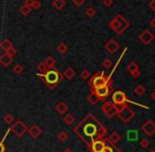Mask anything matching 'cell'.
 I'll return each mask as SVG.
<instances>
[{
	"label": "cell",
	"instance_id": "1",
	"mask_svg": "<svg viewBox=\"0 0 155 152\" xmlns=\"http://www.w3.org/2000/svg\"><path fill=\"white\" fill-rule=\"evenodd\" d=\"M73 133L89 148L96 139L106 137L107 128L94 114L88 113L73 128Z\"/></svg>",
	"mask_w": 155,
	"mask_h": 152
},
{
	"label": "cell",
	"instance_id": "2",
	"mask_svg": "<svg viewBox=\"0 0 155 152\" xmlns=\"http://www.w3.org/2000/svg\"><path fill=\"white\" fill-rule=\"evenodd\" d=\"M37 77L41 78L44 82V84L48 87L49 89H54L63 82V74L55 68H50L49 70L46 73H39V74L36 75Z\"/></svg>",
	"mask_w": 155,
	"mask_h": 152
},
{
	"label": "cell",
	"instance_id": "3",
	"mask_svg": "<svg viewBox=\"0 0 155 152\" xmlns=\"http://www.w3.org/2000/svg\"><path fill=\"white\" fill-rule=\"evenodd\" d=\"M112 74L113 73H110V75H105L103 71L97 72L94 76H91L88 79V85L91 87V89L94 90V89L99 88V87L104 86V85L110 82H112Z\"/></svg>",
	"mask_w": 155,
	"mask_h": 152
},
{
	"label": "cell",
	"instance_id": "4",
	"mask_svg": "<svg viewBox=\"0 0 155 152\" xmlns=\"http://www.w3.org/2000/svg\"><path fill=\"white\" fill-rule=\"evenodd\" d=\"M117 111V115L120 118V120L123 124L131 122L135 116V111L130 107L127 104H122V105H115Z\"/></svg>",
	"mask_w": 155,
	"mask_h": 152
},
{
	"label": "cell",
	"instance_id": "5",
	"mask_svg": "<svg viewBox=\"0 0 155 152\" xmlns=\"http://www.w3.org/2000/svg\"><path fill=\"white\" fill-rule=\"evenodd\" d=\"M113 82H108V84L104 85V86H101L99 88H96L94 90H91V92H94L96 94V96L98 97L100 101H105L106 98L110 95L113 91V86H112Z\"/></svg>",
	"mask_w": 155,
	"mask_h": 152
},
{
	"label": "cell",
	"instance_id": "6",
	"mask_svg": "<svg viewBox=\"0 0 155 152\" xmlns=\"http://www.w3.org/2000/svg\"><path fill=\"white\" fill-rule=\"evenodd\" d=\"M10 129L17 137H21L28 131V127L21 119H18L15 123H13V125H12V127Z\"/></svg>",
	"mask_w": 155,
	"mask_h": 152
},
{
	"label": "cell",
	"instance_id": "7",
	"mask_svg": "<svg viewBox=\"0 0 155 152\" xmlns=\"http://www.w3.org/2000/svg\"><path fill=\"white\" fill-rule=\"evenodd\" d=\"M112 103L114 105H122V104L133 103V101H131L127 98V96L123 91H115L112 95Z\"/></svg>",
	"mask_w": 155,
	"mask_h": 152
},
{
	"label": "cell",
	"instance_id": "8",
	"mask_svg": "<svg viewBox=\"0 0 155 152\" xmlns=\"http://www.w3.org/2000/svg\"><path fill=\"white\" fill-rule=\"evenodd\" d=\"M101 110L103 114H105V116H107L108 118H113L115 115H117L116 108H115V105L112 101H104L101 107Z\"/></svg>",
	"mask_w": 155,
	"mask_h": 152
},
{
	"label": "cell",
	"instance_id": "9",
	"mask_svg": "<svg viewBox=\"0 0 155 152\" xmlns=\"http://www.w3.org/2000/svg\"><path fill=\"white\" fill-rule=\"evenodd\" d=\"M106 145H107V139L104 137L101 139H96L88 149H91V152H102Z\"/></svg>",
	"mask_w": 155,
	"mask_h": 152
},
{
	"label": "cell",
	"instance_id": "10",
	"mask_svg": "<svg viewBox=\"0 0 155 152\" xmlns=\"http://www.w3.org/2000/svg\"><path fill=\"white\" fill-rule=\"evenodd\" d=\"M138 39H139V40L141 41L143 45H150L153 40H154V34H153V33L151 32V31H149V30H143L139 34Z\"/></svg>",
	"mask_w": 155,
	"mask_h": 152
},
{
	"label": "cell",
	"instance_id": "11",
	"mask_svg": "<svg viewBox=\"0 0 155 152\" xmlns=\"http://www.w3.org/2000/svg\"><path fill=\"white\" fill-rule=\"evenodd\" d=\"M141 130L148 136H153L155 134V123L153 120L149 119L141 126Z\"/></svg>",
	"mask_w": 155,
	"mask_h": 152
},
{
	"label": "cell",
	"instance_id": "12",
	"mask_svg": "<svg viewBox=\"0 0 155 152\" xmlns=\"http://www.w3.org/2000/svg\"><path fill=\"white\" fill-rule=\"evenodd\" d=\"M104 48H105V50L107 51L108 54H114L119 50L120 45H119V42H117L115 39H110V40L105 43Z\"/></svg>",
	"mask_w": 155,
	"mask_h": 152
},
{
	"label": "cell",
	"instance_id": "13",
	"mask_svg": "<svg viewBox=\"0 0 155 152\" xmlns=\"http://www.w3.org/2000/svg\"><path fill=\"white\" fill-rule=\"evenodd\" d=\"M127 71H129L130 74L133 76L134 78H137L139 77L140 75V70H139V67L137 66V64H136L135 61H131L129 64H127Z\"/></svg>",
	"mask_w": 155,
	"mask_h": 152
},
{
	"label": "cell",
	"instance_id": "14",
	"mask_svg": "<svg viewBox=\"0 0 155 152\" xmlns=\"http://www.w3.org/2000/svg\"><path fill=\"white\" fill-rule=\"evenodd\" d=\"M28 132L33 138H37V137L43 133V130H41V127L37 126V125H32V126L28 129Z\"/></svg>",
	"mask_w": 155,
	"mask_h": 152
},
{
	"label": "cell",
	"instance_id": "15",
	"mask_svg": "<svg viewBox=\"0 0 155 152\" xmlns=\"http://www.w3.org/2000/svg\"><path fill=\"white\" fill-rule=\"evenodd\" d=\"M12 62H13V57L10 56L9 54H7L5 52L0 56V64H1V66L7 68V67H9Z\"/></svg>",
	"mask_w": 155,
	"mask_h": 152
},
{
	"label": "cell",
	"instance_id": "16",
	"mask_svg": "<svg viewBox=\"0 0 155 152\" xmlns=\"http://www.w3.org/2000/svg\"><path fill=\"white\" fill-rule=\"evenodd\" d=\"M129 26H130L129 21H127V20L125 19L123 16H121V17H120V26H119L118 30L116 31V33L118 35H121L127 28H129Z\"/></svg>",
	"mask_w": 155,
	"mask_h": 152
},
{
	"label": "cell",
	"instance_id": "17",
	"mask_svg": "<svg viewBox=\"0 0 155 152\" xmlns=\"http://www.w3.org/2000/svg\"><path fill=\"white\" fill-rule=\"evenodd\" d=\"M120 17H121V15L120 14H118V15H116V17H115L114 19L110 20V23H108L110 28L112 29L113 31H115V32L118 30L119 26H120Z\"/></svg>",
	"mask_w": 155,
	"mask_h": 152
},
{
	"label": "cell",
	"instance_id": "18",
	"mask_svg": "<svg viewBox=\"0 0 155 152\" xmlns=\"http://www.w3.org/2000/svg\"><path fill=\"white\" fill-rule=\"evenodd\" d=\"M54 109H55V111L58 112V113L65 114L67 111H68V105H67L66 103H64V101H60V103L55 106Z\"/></svg>",
	"mask_w": 155,
	"mask_h": 152
},
{
	"label": "cell",
	"instance_id": "19",
	"mask_svg": "<svg viewBox=\"0 0 155 152\" xmlns=\"http://www.w3.org/2000/svg\"><path fill=\"white\" fill-rule=\"evenodd\" d=\"M107 137V139L110 141L112 144H117L119 141L121 139V135L119 134L118 132H116V131H114V132H112L110 133L108 136H106Z\"/></svg>",
	"mask_w": 155,
	"mask_h": 152
},
{
	"label": "cell",
	"instance_id": "20",
	"mask_svg": "<svg viewBox=\"0 0 155 152\" xmlns=\"http://www.w3.org/2000/svg\"><path fill=\"white\" fill-rule=\"evenodd\" d=\"M0 48L3 50V51L7 52L8 50H10L11 48H13V45H12V42L9 40L8 38L3 39L2 41H1V43H0Z\"/></svg>",
	"mask_w": 155,
	"mask_h": 152
},
{
	"label": "cell",
	"instance_id": "21",
	"mask_svg": "<svg viewBox=\"0 0 155 152\" xmlns=\"http://www.w3.org/2000/svg\"><path fill=\"white\" fill-rule=\"evenodd\" d=\"M127 141H134L138 138V133L136 130H127Z\"/></svg>",
	"mask_w": 155,
	"mask_h": 152
},
{
	"label": "cell",
	"instance_id": "22",
	"mask_svg": "<svg viewBox=\"0 0 155 152\" xmlns=\"http://www.w3.org/2000/svg\"><path fill=\"white\" fill-rule=\"evenodd\" d=\"M134 93H135L137 96H142V95L146 93V88L142 85H137V86L134 88Z\"/></svg>",
	"mask_w": 155,
	"mask_h": 152
},
{
	"label": "cell",
	"instance_id": "23",
	"mask_svg": "<svg viewBox=\"0 0 155 152\" xmlns=\"http://www.w3.org/2000/svg\"><path fill=\"white\" fill-rule=\"evenodd\" d=\"M63 75H64V77H66L67 79H72L75 76V72L72 68H67Z\"/></svg>",
	"mask_w": 155,
	"mask_h": 152
},
{
	"label": "cell",
	"instance_id": "24",
	"mask_svg": "<svg viewBox=\"0 0 155 152\" xmlns=\"http://www.w3.org/2000/svg\"><path fill=\"white\" fill-rule=\"evenodd\" d=\"M63 119H64V123L66 125H68V126H71V125L73 124V123H74V116L72 115V114L71 113H68V114H66V115L64 116V118H63Z\"/></svg>",
	"mask_w": 155,
	"mask_h": 152
},
{
	"label": "cell",
	"instance_id": "25",
	"mask_svg": "<svg viewBox=\"0 0 155 152\" xmlns=\"http://www.w3.org/2000/svg\"><path fill=\"white\" fill-rule=\"evenodd\" d=\"M56 51H58L60 54H66V52L68 51V45L64 42L58 43V47H56Z\"/></svg>",
	"mask_w": 155,
	"mask_h": 152
},
{
	"label": "cell",
	"instance_id": "26",
	"mask_svg": "<svg viewBox=\"0 0 155 152\" xmlns=\"http://www.w3.org/2000/svg\"><path fill=\"white\" fill-rule=\"evenodd\" d=\"M66 5V1L65 0H54L53 1V7L55 8L56 10H62L63 8Z\"/></svg>",
	"mask_w": 155,
	"mask_h": 152
},
{
	"label": "cell",
	"instance_id": "27",
	"mask_svg": "<svg viewBox=\"0 0 155 152\" xmlns=\"http://www.w3.org/2000/svg\"><path fill=\"white\" fill-rule=\"evenodd\" d=\"M45 62L46 64H47V67L48 68H54V66H55V64H56V60L54 59L52 56H48L47 58L45 59Z\"/></svg>",
	"mask_w": 155,
	"mask_h": 152
},
{
	"label": "cell",
	"instance_id": "28",
	"mask_svg": "<svg viewBox=\"0 0 155 152\" xmlns=\"http://www.w3.org/2000/svg\"><path fill=\"white\" fill-rule=\"evenodd\" d=\"M87 101H89V103L91 104V105H97L98 103H99V99H98V97L96 96V94L94 92H91V94L87 96Z\"/></svg>",
	"mask_w": 155,
	"mask_h": 152
},
{
	"label": "cell",
	"instance_id": "29",
	"mask_svg": "<svg viewBox=\"0 0 155 152\" xmlns=\"http://www.w3.org/2000/svg\"><path fill=\"white\" fill-rule=\"evenodd\" d=\"M36 69L39 71V73H41V74H43V73H46V72H47V71L49 70L50 68H48L47 64H46L45 62L43 61V62H39V64H37V66H36Z\"/></svg>",
	"mask_w": 155,
	"mask_h": 152
},
{
	"label": "cell",
	"instance_id": "30",
	"mask_svg": "<svg viewBox=\"0 0 155 152\" xmlns=\"http://www.w3.org/2000/svg\"><path fill=\"white\" fill-rule=\"evenodd\" d=\"M11 131V129H9V130L5 132V136H3V138H2V141H0V152H5V150H7V148H5V138H7V136L9 135V132Z\"/></svg>",
	"mask_w": 155,
	"mask_h": 152
},
{
	"label": "cell",
	"instance_id": "31",
	"mask_svg": "<svg viewBox=\"0 0 155 152\" xmlns=\"http://www.w3.org/2000/svg\"><path fill=\"white\" fill-rule=\"evenodd\" d=\"M58 138L61 143H65V141H67V138H68V133L65 132V131H61L58 135Z\"/></svg>",
	"mask_w": 155,
	"mask_h": 152
},
{
	"label": "cell",
	"instance_id": "32",
	"mask_svg": "<svg viewBox=\"0 0 155 152\" xmlns=\"http://www.w3.org/2000/svg\"><path fill=\"white\" fill-rule=\"evenodd\" d=\"M31 8L30 7H27V5H22V7H20L19 8V12L22 14L24 16H27V15H29L30 14V12H31Z\"/></svg>",
	"mask_w": 155,
	"mask_h": 152
},
{
	"label": "cell",
	"instance_id": "33",
	"mask_svg": "<svg viewBox=\"0 0 155 152\" xmlns=\"http://www.w3.org/2000/svg\"><path fill=\"white\" fill-rule=\"evenodd\" d=\"M13 72L15 73V74H17V75L21 74V73L24 72V67H22L20 64H15V66L13 67Z\"/></svg>",
	"mask_w": 155,
	"mask_h": 152
},
{
	"label": "cell",
	"instance_id": "34",
	"mask_svg": "<svg viewBox=\"0 0 155 152\" xmlns=\"http://www.w3.org/2000/svg\"><path fill=\"white\" fill-rule=\"evenodd\" d=\"M113 66V61L110 59V58H105V59L102 61V67L105 69H110Z\"/></svg>",
	"mask_w": 155,
	"mask_h": 152
},
{
	"label": "cell",
	"instance_id": "35",
	"mask_svg": "<svg viewBox=\"0 0 155 152\" xmlns=\"http://www.w3.org/2000/svg\"><path fill=\"white\" fill-rule=\"evenodd\" d=\"M5 124H8V125L13 124V123H14V116L12 115V114H10V113L5 114Z\"/></svg>",
	"mask_w": 155,
	"mask_h": 152
},
{
	"label": "cell",
	"instance_id": "36",
	"mask_svg": "<svg viewBox=\"0 0 155 152\" xmlns=\"http://www.w3.org/2000/svg\"><path fill=\"white\" fill-rule=\"evenodd\" d=\"M85 13H86L87 17L91 18V17H94V16L96 15V13H97V12H96V10L94 9L93 7H89V8H87V10H86V12H85Z\"/></svg>",
	"mask_w": 155,
	"mask_h": 152
},
{
	"label": "cell",
	"instance_id": "37",
	"mask_svg": "<svg viewBox=\"0 0 155 152\" xmlns=\"http://www.w3.org/2000/svg\"><path fill=\"white\" fill-rule=\"evenodd\" d=\"M81 77H82L83 79H85V80L89 79V78H91V73H89V71L86 70V69H84V70L81 72Z\"/></svg>",
	"mask_w": 155,
	"mask_h": 152
},
{
	"label": "cell",
	"instance_id": "38",
	"mask_svg": "<svg viewBox=\"0 0 155 152\" xmlns=\"http://www.w3.org/2000/svg\"><path fill=\"white\" fill-rule=\"evenodd\" d=\"M139 145L141 148H148L149 145H150V141H149L147 138H142L141 141H139Z\"/></svg>",
	"mask_w": 155,
	"mask_h": 152
},
{
	"label": "cell",
	"instance_id": "39",
	"mask_svg": "<svg viewBox=\"0 0 155 152\" xmlns=\"http://www.w3.org/2000/svg\"><path fill=\"white\" fill-rule=\"evenodd\" d=\"M31 9H33V10L41 9V2H39V1H37V0H34V2H33L32 5H31Z\"/></svg>",
	"mask_w": 155,
	"mask_h": 152
},
{
	"label": "cell",
	"instance_id": "40",
	"mask_svg": "<svg viewBox=\"0 0 155 152\" xmlns=\"http://www.w3.org/2000/svg\"><path fill=\"white\" fill-rule=\"evenodd\" d=\"M5 53L9 54L10 56H12V57H13L14 55H16V54H17V50H16L15 48L13 47V48H11V49H10V50H8V51L5 52Z\"/></svg>",
	"mask_w": 155,
	"mask_h": 152
},
{
	"label": "cell",
	"instance_id": "41",
	"mask_svg": "<svg viewBox=\"0 0 155 152\" xmlns=\"http://www.w3.org/2000/svg\"><path fill=\"white\" fill-rule=\"evenodd\" d=\"M72 2L74 3L77 7H81V5H84L85 2V0H72Z\"/></svg>",
	"mask_w": 155,
	"mask_h": 152
},
{
	"label": "cell",
	"instance_id": "42",
	"mask_svg": "<svg viewBox=\"0 0 155 152\" xmlns=\"http://www.w3.org/2000/svg\"><path fill=\"white\" fill-rule=\"evenodd\" d=\"M113 0H103V5H105V7H110V5H113Z\"/></svg>",
	"mask_w": 155,
	"mask_h": 152
},
{
	"label": "cell",
	"instance_id": "43",
	"mask_svg": "<svg viewBox=\"0 0 155 152\" xmlns=\"http://www.w3.org/2000/svg\"><path fill=\"white\" fill-rule=\"evenodd\" d=\"M33 2H34V0H25V3H24V5H27V7H30L31 8V5H32Z\"/></svg>",
	"mask_w": 155,
	"mask_h": 152
},
{
	"label": "cell",
	"instance_id": "44",
	"mask_svg": "<svg viewBox=\"0 0 155 152\" xmlns=\"http://www.w3.org/2000/svg\"><path fill=\"white\" fill-rule=\"evenodd\" d=\"M149 7L151 8V9L153 10V11L155 12V0H152L150 3H149Z\"/></svg>",
	"mask_w": 155,
	"mask_h": 152
},
{
	"label": "cell",
	"instance_id": "45",
	"mask_svg": "<svg viewBox=\"0 0 155 152\" xmlns=\"http://www.w3.org/2000/svg\"><path fill=\"white\" fill-rule=\"evenodd\" d=\"M150 26H152V28H153V29H154V30H155V17L153 18V19H152V20H151V21H150Z\"/></svg>",
	"mask_w": 155,
	"mask_h": 152
},
{
	"label": "cell",
	"instance_id": "46",
	"mask_svg": "<svg viewBox=\"0 0 155 152\" xmlns=\"http://www.w3.org/2000/svg\"><path fill=\"white\" fill-rule=\"evenodd\" d=\"M63 152H74V151H73V150H71L70 148H67V149H65Z\"/></svg>",
	"mask_w": 155,
	"mask_h": 152
},
{
	"label": "cell",
	"instance_id": "47",
	"mask_svg": "<svg viewBox=\"0 0 155 152\" xmlns=\"http://www.w3.org/2000/svg\"><path fill=\"white\" fill-rule=\"evenodd\" d=\"M151 97H152V99H153V101H155V91L152 93V95H151Z\"/></svg>",
	"mask_w": 155,
	"mask_h": 152
},
{
	"label": "cell",
	"instance_id": "48",
	"mask_svg": "<svg viewBox=\"0 0 155 152\" xmlns=\"http://www.w3.org/2000/svg\"><path fill=\"white\" fill-rule=\"evenodd\" d=\"M149 152H155V151H154V150H150Z\"/></svg>",
	"mask_w": 155,
	"mask_h": 152
},
{
	"label": "cell",
	"instance_id": "49",
	"mask_svg": "<svg viewBox=\"0 0 155 152\" xmlns=\"http://www.w3.org/2000/svg\"><path fill=\"white\" fill-rule=\"evenodd\" d=\"M137 152H139V151H137Z\"/></svg>",
	"mask_w": 155,
	"mask_h": 152
}]
</instances>
